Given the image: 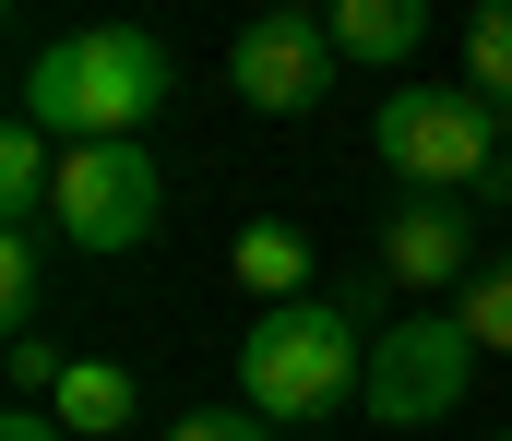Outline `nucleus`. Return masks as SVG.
I'll list each match as a JSON object with an SVG mask.
<instances>
[{
  "label": "nucleus",
  "instance_id": "1",
  "mask_svg": "<svg viewBox=\"0 0 512 441\" xmlns=\"http://www.w3.org/2000/svg\"><path fill=\"white\" fill-rule=\"evenodd\" d=\"M167 96H179V60L143 24H72L24 60V120L72 132V144H143L167 120Z\"/></svg>",
  "mask_w": 512,
  "mask_h": 441
},
{
  "label": "nucleus",
  "instance_id": "2",
  "mask_svg": "<svg viewBox=\"0 0 512 441\" xmlns=\"http://www.w3.org/2000/svg\"><path fill=\"white\" fill-rule=\"evenodd\" d=\"M358 394H370V334H358L346 298H274L239 334V406H262L274 430L346 418Z\"/></svg>",
  "mask_w": 512,
  "mask_h": 441
},
{
  "label": "nucleus",
  "instance_id": "3",
  "mask_svg": "<svg viewBox=\"0 0 512 441\" xmlns=\"http://www.w3.org/2000/svg\"><path fill=\"white\" fill-rule=\"evenodd\" d=\"M370 155L405 191H465V203H501L512 191V120L477 84H393L382 120H370Z\"/></svg>",
  "mask_w": 512,
  "mask_h": 441
},
{
  "label": "nucleus",
  "instance_id": "4",
  "mask_svg": "<svg viewBox=\"0 0 512 441\" xmlns=\"http://www.w3.org/2000/svg\"><path fill=\"white\" fill-rule=\"evenodd\" d=\"M48 227H60L72 251L120 263V251H143V239L167 227V167H155L143 144H60V191H48Z\"/></svg>",
  "mask_w": 512,
  "mask_h": 441
},
{
  "label": "nucleus",
  "instance_id": "5",
  "mask_svg": "<svg viewBox=\"0 0 512 441\" xmlns=\"http://www.w3.org/2000/svg\"><path fill=\"white\" fill-rule=\"evenodd\" d=\"M477 334L453 322V310H417V322H382L370 334V418L382 430H441V418H465V382H477Z\"/></svg>",
  "mask_w": 512,
  "mask_h": 441
},
{
  "label": "nucleus",
  "instance_id": "6",
  "mask_svg": "<svg viewBox=\"0 0 512 441\" xmlns=\"http://www.w3.org/2000/svg\"><path fill=\"white\" fill-rule=\"evenodd\" d=\"M334 72H346V48H334V24L298 12V0H274V12H251V24L227 36V84L251 96L262 120H310V108L334 96Z\"/></svg>",
  "mask_w": 512,
  "mask_h": 441
},
{
  "label": "nucleus",
  "instance_id": "7",
  "mask_svg": "<svg viewBox=\"0 0 512 441\" xmlns=\"http://www.w3.org/2000/svg\"><path fill=\"white\" fill-rule=\"evenodd\" d=\"M382 275L417 298H465V275H477V203L465 191H405L382 215Z\"/></svg>",
  "mask_w": 512,
  "mask_h": 441
},
{
  "label": "nucleus",
  "instance_id": "8",
  "mask_svg": "<svg viewBox=\"0 0 512 441\" xmlns=\"http://www.w3.org/2000/svg\"><path fill=\"white\" fill-rule=\"evenodd\" d=\"M48 418H60L72 441H108V430L143 418V382H131L120 358H72V370H60V394H48Z\"/></svg>",
  "mask_w": 512,
  "mask_h": 441
},
{
  "label": "nucleus",
  "instance_id": "9",
  "mask_svg": "<svg viewBox=\"0 0 512 441\" xmlns=\"http://www.w3.org/2000/svg\"><path fill=\"white\" fill-rule=\"evenodd\" d=\"M322 24H334V48H346V60L393 72V60H417V36H429V0H322Z\"/></svg>",
  "mask_w": 512,
  "mask_h": 441
},
{
  "label": "nucleus",
  "instance_id": "10",
  "mask_svg": "<svg viewBox=\"0 0 512 441\" xmlns=\"http://www.w3.org/2000/svg\"><path fill=\"white\" fill-rule=\"evenodd\" d=\"M227 275H239L262 310H274V298H310V239H298L286 215H251V227H239V251H227Z\"/></svg>",
  "mask_w": 512,
  "mask_h": 441
},
{
  "label": "nucleus",
  "instance_id": "11",
  "mask_svg": "<svg viewBox=\"0 0 512 441\" xmlns=\"http://www.w3.org/2000/svg\"><path fill=\"white\" fill-rule=\"evenodd\" d=\"M48 191H60V144L36 120L0 132V227H48Z\"/></svg>",
  "mask_w": 512,
  "mask_h": 441
},
{
  "label": "nucleus",
  "instance_id": "12",
  "mask_svg": "<svg viewBox=\"0 0 512 441\" xmlns=\"http://www.w3.org/2000/svg\"><path fill=\"white\" fill-rule=\"evenodd\" d=\"M453 48H465V84H477V96H489V108L512 120V0H477Z\"/></svg>",
  "mask_w": 512,
  "mask_h": 441
},
{
  "label": "nucleus",
  "instance_id": "13",
  "mask_svg": "<svg viewBox=\"0 0 512 441\" xmlns=\"http://www.w3.org/2000/svg\"><path fill=\"white\" fill-rule=\"evenodd\" d=\"M453 322L489 346V358H512V251H489L477 275H465V298H453Z\"/></svg>",
  "mask_w": 512,
  "mask_h": 441
},
{
  "label": "nucleus",
  "instance_id": "14",
  "mask_svg": "<svg viewBox=\"0 0 512 441\" xmlns=\"http://www.w3.org/2000/svg\"><path fill=\"white\" fill-rule=\"evenodd\" d=\"M36 298H48V239L36 227H0V322L36 334Z\"/></svg>",
  "mask_w": 512,
  "mask_h": 441
},
{
  "label": "nucleus",
  "instance_id": "15",
  "mask_svg": "<svg viewBox=\"0 0 512 441\" xmlns=\"http://www.w3.org/2000/svg\"><path fill=\"white\" fill-rule=\"evenodd\" d=\"M167 441H274V418H262V406H179Z\"/></svg>",
  "mask_w": 512,
  "mask_h": 441
},
{
  "label": "nucleus",
  "instance_id": "16",
  "mask_svg": "<svg viewBox=\"0 0 512 441\" xmlns=\"http://www.w3.org/2000/svg\"><path fill=\"white\" fill-rule=\"evenodd\" d=\"M0 370H12V406H48V394H60V370H72V358H60V346H48V334H12V358H0Z\"/></svg>",
  "mask_w": 512,
  "mask_h": 441
},
{
  "label": "nucleus",
  "instance_id": "17",
  "mask_svg": "<svg viewBox=\"0 0 512 441\" xmlns=\"http://www.w3.org/2000/svg\"><path fill=\"white\" fill-rule=\"evenodd\" d=\"M0 441H60V418H48V406H12V418H0Z\"/></svg>",
  "mask_w": 512,
  "mask_h": 441
},
{
  "label": "nucleus",
  "instance_id": "18",
  "mask_svg": "<svg viewBox=\"0 0 512 441\" xmlns=\"http://www.w3.org/2000/svg\"><path fill=\"white\" fill-rule=\"evenodd\" d=\"M489 441H512V430H489Z\"/></svg>",
  "mask_w": 512,
  "mask_h": 441
}]
</instances>
